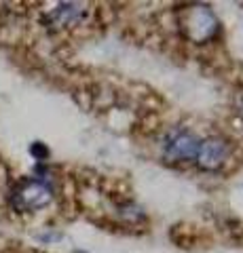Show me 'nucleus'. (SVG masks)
<instances>
[{"mask_svg": "<svg viewBox=\"0 0 243 253\" xmlns=\"http://www.w3.org/2000/svg\"><path fill=\"white\" fill-rule=\"evenodd\" d=\"M163 150L171 161H194L199 150V139L186 129H174L165 135Z\"/></svg>", "mask_w": 243, "mask_h": 253, "instance_id": "obj_3", "label": "nucleus"}, {"mask_svg": "<svg viewBox=\"0 0 243 253\" xmlns=\"http://www.w3.org/2000/svg\"><path fill=\"white\" fill-rule=\"evenodd\" d=\"M180 28L194 42H205L218 30V19L214 11L205 4H191L180 13Z\"/></svg>", "mask_w": 243, "mask_h": 253, "instance_id": "obj_2", "label": "nucleus"}, {"mask_svg": "<svg viewBox=\"0 0 243 253\" xmlns=\"http://www.w3.org/2000/svg\"><path fill=\"white\" fill-rule=\"evenodd\" d=\"M85 15V6L78 4V2H64V4H57L55 9H53L49 15L45 17L47 26L51 28H70L74 26V23H78L83 19Z\"/></svg>", "mask_w": 243, "mask_h": 253, "instance_id": "obj_5", "label": "nucleus"}, {"mask_svg": "<svg viewBox=\"0 0 243 253\" xmlns=\"http://www.w3.org/2000/svg\"><path fill=\"white\" fill-rule=\"evenodd\" d=\"M241 116H243V104H241Z\"/></svg>", "mask_w": 243, "mask_h": 253, "instance_id": "obj_7", "label": "nucleus"}, {"mask_svg": "<svg viewBox=\"0 0 243 253\" xmlns=\"http://www.w3.org/2000/svg\"><path fill=\"white\" fill-rule=\"evenodd\" d=\"M226 154H229V146H226L224 139H220V137H207L205 141H199V150H197L194 161L199 163L201 169L214 171V169H220L224 165Z\"/></svg>", "mask_w": 243, "mask_h": 253, "instance_id": "obj_4", "label": "nucleus"}, {"mask_svg": "<svg viewBox=\"0 0 243 253\" xmlns=\"http://www.w3.org/2000/svg\"><path fill=\"white\" fill-rule=\"evenodd\" d=\"M32 154L38 156V158H45V156H47V148H45L43 144H34V146H32Z\"/></svg>", "mask_w": 243, "mask_h": 253, "instance_id": "obj_6", "label": "nucleus"}, {"mask_svg": "<svg viewBox=\"0 0 243 253\" xmlns=\"http://www.w3.org/2000/svg\"><path fill=\"white\" fill-rule=\"evenodd\" d=\"M53 201V188L45 179H23L11 192V207L19 213H32Z\"/></svg>", "mask_w": 243, "mask_h": 253, "instance_id": "obj_1", "label": "nucleus"}]
</instances>
